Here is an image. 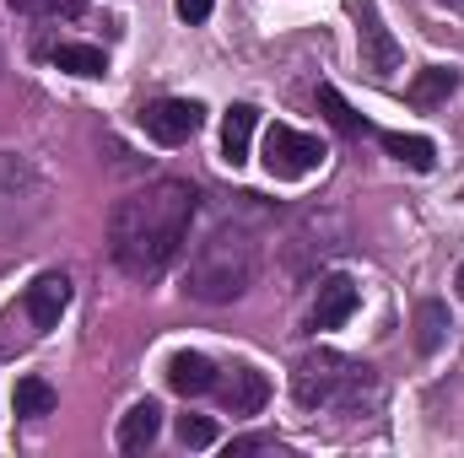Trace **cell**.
<instances>
[{
	"label": "cell",
	"instance_id": "obj_24",
	"mask_svg": "<svg viewBox=\"0 0 464 458\" xmlns=\"http://www.w3.org/2000/svg\"><path fill=\"white\" fill-rule=\"evenodd\" d=\"M454 5H464V0H454Z\"/></svg>",
	"mask_w": 464,
	"mask_h": 458
},
{
	"label": "cell",
	"instance_id": "obj_18",
	"mask_svg": "<svg viewBox=\"0 0 464 458\" xmlns=\"http://www.w3.org/2000/svg\"><path fill=\"white\" fill-rule=\"evenodd\" d=\"M319 109L330 114V124H335L341 135H367V119L356 114V109H351V103L341 98V92H335V87H330V81L319 87Z\"/></svg>",
	"mask_w": 464,
	"mask_h": 458
},
{
	"label": "cell",
	"instance_id": "obj_6",
	"mask_svg": "<svg viewBox=\"0 0 464 458\" xmlns=\"http://www.w3.org/2000/svg\"><path fill=\"white\" fill-rule=\"evenodd\" d=\"M200 124H206V109L195 98H162V103H146L140 109V129L157 146H184Z\"/></svg>",
	"mask_w": 464,
	"mask_h": 458
},
{
	"label": "cell",
	"instance_id": "obj_21",
	"mask_svg": "<svg viewBox=\"0 0 464 458\" xmlns=\"http://www.w3.org/2000/svg\"><path fill=\"white\" fill-rule=\"evenodd\" d=\"M254 453H286V448H281V443H276V437H237V443H227V458H254Z\"/></svg>",
	"mask_w": 464,
	"mask_h": 458
},
{
	"label": "cell",
	"instance_id": "obj_4",
	"mask_svg": "<svg viewBox=\"0 0 464 458\" xmlns=\"http://www.w3.org/2000/svg\"><path fill=\"white\" fill-rule=\"evenodd\" d=\"M351 22H356V54H362V71H372V76H394L400 71V60H405V49H400V38L389 33V22L378 16V0H346Z\"/></svg>",
	"mask_w": 464,
	"mask_h": 458
},
{
	"label": "cell",
	"instance_id": "obj_15",
	"mask_svg": "<svg viewBox=\"0 0 464 458\" xmlns=\"http://www.w3.org/2000/svg\"><path fill=\"white\" fill-rule=\"evenodd\" d=\"M11 405H16V415H27V421H44V415H54L60 394H54L44 377H16V394H11Z\"/></svg>",
	"mask_w": 464,
	"mask_h": 458
},
{
	"label": "cell",
	"instance_id": "obj_13",
	"mask_svg": "<svg viewBox=\"0 0 464 458\" xmlns=\"http://www.w3.org/2000/svg\"><path fill=\"white\" fill-rule=\"evenodd\" d=\"M378 140H383V151H389L394 162H405L411 173H432V162H438V146H432L427 135H400V129H383Z\"/></svg>",
	"mask_w": 464,
	"mask_h": 458
},
{
	"label": "cell",
	"instance_id": "obj_22",
	"mask_svg": "<svg viewBox=\"0 0 464 458\" xmlns=\"http://www.w3.org/2000/svg\"><path fill=\"white\" fill-rule=\"evenodd\" d=\"M173 11L195 27V22H211V11H217V0H173Z\"/></svg>",
	"mask_w": 464,
	"mask_h": 458
},
{
	"label": "cell",
	"instance_id": "obj_20",
	"mask_svg": "<svg viewBox=\"0 0 464 458\" xmlns=\"http://www.w3.org/2000/svg\"><path fill=\"white\" fill-rule=\"evenodd\" d=\"M179 443L184 448H211L217 443V426L206 415H179Z\"/></svg>",
	"mask_w": 464,
	"mask_h": 458
},
{
	"label": "cell",
	"instance_id": "obj_2",
	"mask_svg": "<svg viewBox=\"0 0 464 458\" xmlns=\"http://www.w3.org/2000/svg\"><path fill=\"white\" fill-rule=\"evenodd\" d=\"M254 270H259V243L248 227H217L206 243H195L189 253V275H184V291L206 308H222L237 302L248 286H254Z\"/></svg>",
	"mask_w": 464,
	"mask_h": 458
},
{
	"label": "cell",
	"instance_id": "obj_7",
	"mask_svg": "<svg viewBox=\"0 0 464 458\" xmlns=\"http://www.w3.org/2000/svg\"><path fill=\"white\" fill-rule=\"evenodd\" d=\"M217 394H222L227 415H259L265 399H270V377H265L259 367H232L227 377L217 383Z\"/></svg>",
	"mask_w": 464,
	"mask_h": 458
},
{
	"label": "cell",
	"instance_id": "obj_14",
	"mask_svg": "<svg viewBox=\"0 0 464 458\" xmlns=\"http://www.w3.org/2000/svg\"><path fill=\"white\" fill-rule=\"evenodd\" d=\"M454 87H459V71H454V65H427V71L411 81V103H416V109H432V103H443Z\"/></svg>",
	"mask_w": 464,
	"mask_h": 458
},
{
	"label": "cell",
	"instance_id": "obj_10",
	"mask_svg": "<svg viewBox=\"0 0 464 458\" xmlns=\"http://www.w3.org/2000/svg\"><path fill=\"white\" fill-rule=\"evenodd\" d=\"M356 302H362L356 281L351 275H330L319 286V302H314V329H341L351 313H356Z\"/></svg>",
	"mask_w": 464,
	"mask_h": 458
},
{
	"label": "cell",
	"instance_id": "obj_17",
	"mask_svg": "<svg viewBox=\"0 0 464 458\" xmlns=\"http://www.w3.org/2000/svg\"><path fill=\"white\" fill-rule=\"evenodd\" d=\"M54 65L71 71V76H87V81H98V76L109 71L103 49H92V43H60V49H54Z\"/></svg>",
	"mask_w": 464,
	"mask_h": 458
},
{
	"label": "cell",
	"instance_id": "obj_9",
	"mask_svg": "<svg viewBox=\"0 0 464 458\" xmlns=\"http://www.w3.org/2000/svg\"><path fill=\"white\" fill-rule=\"evenodd\" d=\"M168 388L184 394V399L211 394V388H217V367H211V356H200V350H179V356H168Z\"/></svg>",
	"mask_w": 464,
	"mask_h": 458
},
{
	"label": "cell",
	"instance_id": "obj_1",
	"mask_svg": "<svg viewBox=\"0 0 464 458\" xmlns=\"http://www.w3.org/2000/svg\"><path fill=\"white\" fill-rule=\"evenodd\" d=\"M189 222H195V189L179 178H157L109 211V253L124 275L157 281L189 243Z\"/></svg>",
	"mask_w": 464,
	"mask_h": 458
},
{
	"label": "cell",
	"instance_id": "obj_3",
	"mask_svg": "<svg viewBox=\"0 0 464 458\" xmlns=\"http://www.w3.org/2000/svg\"><path fill=\"white\" fill-rule=\"evenodd\" d=\"M367 388H372V372L335 350H314L292 367V394L303 410H351V405H362Z\"/></svg>",
	"mask_w": 464,
	"mask_h": 458
},
{
	"label": "cell",
	"instance_id": "obj_5",
	"mask_svg": "<svg viewBox=\"0 0 464 458\" xmlns=\"http://www.w3.org/2000/svg\"><path fill=\"white\" fill-rule=\"evenodd\" d=\"M319 162H324V146L314 135H303L292 124H270L265 129V167H270V178L292 184V178H308Z\"/></svg>",
	"mask_w": 464,
	"mask_h": 458
},
{
	"label": "cell",
	"instance_id": "obj_8",
	"mask_svg": "<svg viewBox=\"0 0 464 458\" xmlns=\"http://www.w3.org/2000/svg\"><path fill=\"white\" fill-rule=\"evenodd\" d=\"M65 308H71V281H65L60 270H49V275H38V281L27 286V319H33L38 329H54Z\"/></svg>",
	"mask_w": 464,
	"mask_h": 458
},
{
	"label": "cell",
	"instance_id": "obj_12",
	"mask_svg": "<svg viewBox=\"0 0 464 458\" xmlns=\"http://www.w3.org/2000/svg\"><path fill=\"white\" fill-rule=\"evenodd\" d=\"M254 129H259V109H254V103H232L227 119H222V162H227V167H243V162H248Z\"/></svg>",
	"mask_w": 464,
	"mask_h": 458
},
{
	"label": "cell",
	"instance_id": "obj_19",
	"mask_svg": "<svg viewBox=\"0 0 464 458\" xmlns=\"http://www.w3.org/2000/svg\"><path fill=\"white\" fill-rule=\"evenodd\" d=\"M11 11H22V16H76L87 0H5Z\"/></svg>",
	"mask_w": 464,
	"mask_h": 458
},
{
	"label": "cell",
	"instance_id": "obj_23",
	"mask_svg": "<svg viewBox=\"0 0 464 458\" xmlns=\"http://www.w3.org/2000/svg\"><path fill=\"white\" fill-rule=\"evenodd\" d=\"M454 286H459V297H464V264H459V275H454Z\"/></svg>",
	"mask_w": 464,
	"mask_h": 458
},
{
	"label": "cell",
	"instance_id": "obj_16",
	"mask_svg": "<svg viewBox=\"0 0 464 458\" xmlns=\"http://www.w3.org/2000/svg\"><path fill=\"white\" fill-rule=\"evenodd\" d=\"M449 340V308L443 302H421L416 308V350L421 356H438Z\"/></svg>",
	"mask_w": 464,
	"mask_h": 458
},
{
	"label": "cell",
	"instance_id": "obj_11",
	"mask_svg": "<svg viewBox=\"0 0 464 458\" xmlns=\"http://www.w3.org/2000/svg\"><path fill=\"white\" fill-rule=\"evenodd\" d=\"M157 432H162V410L151 405V399H140V405H130L124 415H119V453H146L151 443H157Z\"/></svg>",
	"mask_w": 464,
	"mask_h": 458
}]
</instances>
